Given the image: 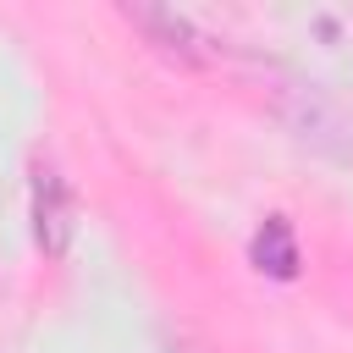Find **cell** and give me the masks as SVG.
Listing matches in <instances>:
<instances>
[{
    "label": "cell",
    "mask_w": 353,
    "mask_h": 353,
    "mask_svg": "<svg viewBox=\"0 0 353 353\" xmlns=\"http://www.w3.org/2000/svg\"><path fill=\"white\" fill-rule=\"evenodd\" d=\"M72 232H77V204H72V188L55 165H33V243L61 259L72 248Z\"/></svg>",
    "instance_id": "obj_1"
},
{
    "label": "cell",
    "mask_w": 353,
    "mask_h": 353,
    "mask_svg": "<svg viewBox=\"0 0 353 353\" xmlns=\"http://www.w3.org/2000/svg\"><path fill=\"white\" fill-rule=\"evenodd\" d=\"M121 17H127L132 28H143L154 50H165V55H176V61H204V33H199L188 17L165 11V6H127Z\"/></svg>",
    "instance_id": "obj_2"
},
{
    "label": "cell",
    "mask_w": 353,
    "mask_h": 353,
    "mask_svg": "<svg viewBox=\"0 0 353 353\" xmlns=\"http://www.w3.org/2000/svg\"><path fill=\"white\" fill-rule=\"evenodd\" d=\"M248 259H254L259 276H270V281H292V276H298V237H292V221H287V215H270V221L254 232Z\"/></svg>",
    "instance_id": "obj_3"
}]
</instances>
